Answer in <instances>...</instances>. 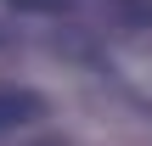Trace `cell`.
<instances>
[{
	"instance_id": "1",
	"label": "cell",
	"mask_w": 152,
	"mask_h": 146,
	"mask_svg": "<svg viewBox=\"0 0 152 146\" xmlns=\"http://www.w3.org/2000/svg\"><path fill=\"white\" fill-rule=\"evenodd\" d=\"M34 118H45V96H34V90H0V129H23Z\"/></svg>"
},
{
	"instance_id": "2",
	"label": "cell",
	"mask_w": 152,
	"mask_h": 146,
	"mask_svg": "<svg viewBox=\"0 0 152 146\" xmlns=\"http://www.w3.org/2000/svg\"><path fill=\"white\" fill-rule=\"evenodd\" d=\"M6 6H17V11H34V17H56V11H68L73 0H6Z\"/></svg>"
}]
</instances>
